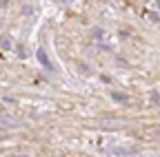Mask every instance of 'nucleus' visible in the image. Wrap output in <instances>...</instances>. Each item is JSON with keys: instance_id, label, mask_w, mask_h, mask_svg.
Segmentation results:
<instances>
[{"instance_id": "f03ea898", "label": "nucleus", "mask_w": 160, "mask_h": 157, "mask_svg": "<svg viewBox=\"0 0 160 157\" xmlns=\"http://www.w3.org/2000/svg\"><path fill=\"white\" fill-rule=\"evenodd\" d=\"M111 100H116V102H120V104H125V102H127V95H125V93H111Z\"/></svg>"}, {"instance_id": "f257e3e1", "label": "nucleus", "mask_w": 160, "mask_h": 157, "mask_svg": "<svg viewBox=\"0 0 160 157\" xmlns=\"http://www.w3.org/2000/svg\"><path fill=\"white\" fill-rule=\"evenodd\" d=\"M38 60H40V62H42V64H45L47 69H51V62L47 60V53H45L42 49H40V51H38Z\"/></svg>"}, {"instance_id": "7ed1b4c3", "label": "nucleus", "mask_w": 160, "mask_h": 157, "mask_svg": "<svg viewBox=\"0 0 160 157\" xmlns=\"http://www.w3.org/2000/svg\"><path fill=\"white\" fill-rule=\"evenodd\" d=\"M56 2H58V5H69L71 0H56Z\"/></svg>"}, {"instance_id": "20e7f679", "label": "nucleus", "mask_w": 160, "mask_h": 157, "mask_svg": "<svg viewBox=\"0 0 160 157\" xmlns=\"http://www.w3.org/2000/svg\"><path fill=\"white\" fill-rule=\"evenodd\" d=\"M13 157H27V155H13Z\"/></svg>"}]
</instances>
